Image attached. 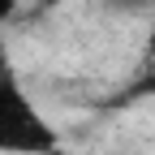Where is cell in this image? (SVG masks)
<instances>
[{"label": "cell", "mask_w": 155, "mask_h": 155, "mask_svg": "<svg viewBox=\"0 0 155 155\" xmlns=\"http://www.w3.org/2000/svg\"><path fill=\"white\" fill-rule=\"evenodd\" d=\"M61 129L39 108L9 48L0 43V155H56Z\"/></svg>", "instance_id": "cell-1"}, {"label": "cell", "mask_w": 155, "mask_h": 155, "mask_svg": "<svg viewBox=\"0 0 155 155\" xmlns=\"http://www.w3.org/2000/svg\"><path fill=\"white\" fill-rule=\"evenodd\" d=\"M99 5L108 13H116V17H142V13L155 9V0H99Z\"/></svg>", "instance_id": "cell-2"}, {"label": "cell", "mask_w": 155, "mask_h": 155, "mask_svg": "<svg viewBox=\"0 0 155 155\" xmlns=\"http://www.w3.org/2000/svg\"><path fill=\"white\" fill-rule=\"evenodd\" d=\"M129 99H155V61L147 65V73L134 82V91H129Z\"/></svg>", "instance_id": "cell-3"}, {"label": "cell", "mask_w": 155, "mask_h": 155, "mask_svg": "<svg viewBox=\"0 0 155 155\" xmlns=\"http://www.w3.org/2000/svg\"><path fill=\"white\" fill-rule=\"evenodd\" d=\"M17 5H22V0H0V26L17 17Z\"/></svg>", "instance_id": "cell-4"}, {"label": "cell", "mask_w": 155, "mask_h": 155, "mask_svg": "<svg viewBox=\"0 0 155 155\" xmlns=\"http://www.w3.org/2000/svg\"><path fill=\"white\" fill-rule=\"evenodd\" d=\"M56 5H61V0H39V9H56Z\"/></svg>", "instance_id": "cell-5"}]
</instances>
